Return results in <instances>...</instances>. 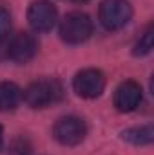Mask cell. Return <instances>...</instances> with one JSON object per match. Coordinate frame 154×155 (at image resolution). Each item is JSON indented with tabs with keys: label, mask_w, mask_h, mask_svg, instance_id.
<instances>
[{
	"label": "cell",
	"mask_w": 154,
	"mask_h": 155,
	"mask_svg": "<svg viewBox=\"0 0 154 155\" xmlns=\"http://www.w3.org/2000/svg\"><path fill=\"white\" fill-rule=\"evenodd\" d=\"M22 97L31 108H47L51 105H56L64 97V87L58 79L53 78L38 79L22 92Z\"/></svg>",
	"instance_id": "6da1fadb"
},
{
	"label": "cell",
	"mask_w": 154,
	"mask_h": 155,
	"mask_svg": "<svg viewBox=\"0 0 154 155\" xmlns=\"http://www.w3.org/2000/svg\"><path fill=\"white\" fill-rule=\"evenodd\" d=\"M93 35V20L85 13H69L60 24V36L69 45H80L91 38Z\"/></svg>",
	"instance_id": "7a4b0ae2"
},
{
	"label": "cell",
	"mask_w": 154,
	"mask_h": 155,
	"mask_svg": "<svg viewBox=\"0 0 154 155\" xmlns=\"http://www.w3.org/2000/svg\"><path fill=\"white\" fill-rule=\"evenodd\" d=\"M98 18L107 31H118L131 22L132 7L127 0H103L100 4Z\"/></svg>",
	"instance_id": "3957f363"
},
{
	"label": "cell",
	"mask_w": 154,
	"mask_h": 155,
	"mask_svg": "<svg viewBox=\"0 0 154 155\" xmlns=\"http://www.w3.org/2000/svg\"><path fill=\"white\" fill-rule=\"evenodd\" d=\"M87 135V126L83 119L76 116L60 117L53 126V137L62 146H76Z\"/></svg>",
	"instance_id": "277c9868"
},
{
	"label": "cell",
	"mask_w": 154,
	"mask_h": 155,
	"mask_svg": "<svg viewBox=\"0 0 154 155\" xmlns=\"http://www.w3.org/2000/svg\"><path fill=\"white\" fill-rule=\"evenodd\" d=\"M73 88L80 97L94 99L105 88V76L98 69H83L73 79Z\"/></svg>",
	"instance_id": "5b68a950"
},
{
	"label": "cell",
	"mask_w": 154,
	"mask_h": 155,
	"mask_svg": "<svg viewBox=\"0 0 154 155\" xmlns=\"http://www.w3.org/2000/svg\"><path fill=\"white\" fill-rule=\"evenodd\" d=\"M56 20H58L56 7L47 0H37L27 9V22H29L31 29L37 33L51 31L54 27Z\"/></svg>",
	"instance_id": "8992f818"
},
{
	"label": "cell",
	"mask_w": 154,
	"mask_h": 155,
	"mask_svg": "<svg viewBox=\"0 0 154 155\" xmlns=\"http://www.w3.org/2000/svg\"><path fill=\"white\" fill-rule=\"evenodd\" d=\"M38 51V43L33 35L29 33H18L9 40L7 47H5V54L9 60L16 61V63H27L35 58Z\"/></svg>",
	"instance_id": "52a82bcc"
},
{
	"label": "cell",
	"mask_w": 154,
	"mask_h": 155,
	"mask_svg": "<svg viewBox=\"0 0 154 155\" xmlns=\"http://www.w3.org/2000/svg\"><path fill=\"white\" fill-rule=\"evenodd\" d=\"M140 103H142V87L136 81L127 79L118 85V88L114 90V107L120 112H132L140 107Z\"/></svg>",
	"instance_id": "ba28073f"
},
{
	"label": "cell",
	"mask_w": 154,
	"mask_h": 155,
	"mask_svg": "<svg viewBox=\"0 0 154 155\" xmlns=\"http://www.w3.org/2000/svg\"><path fill=\"white\" fill-rule=\"evenodd\" d=\"M22 99V90L18 85L11 81H2L0 83V112H9L18 107Z\"/></svg>",
	"instance_id": "9c48e42d"
},
{
	"label": "cell",
	"mask_w": 154,
	"mask_h": 155,
	"mask_svg": "<svg viewBox=\"0 0 154 155\" xmlns=\"http://www.w3.org/2000/svg\"><path fill=\"white\" fill-rule=\"evenodd\" d=\"M121 137H123V141H127L134 146H145V144H151L154 141V128L151 124L129 128V130L121 132Z\"/></svg>",
	"instance_id": "30bf717a"
},
{
	"label": "cell",
	"mask_w": 154,
	"mask_h": 155,
	"mask_svg": "<svg viewBox=\"0 0 154 155\" xmlns=\"http://www.w3.org/2000/svg\"><path fill=\"white\" fill-rule=\"evenodd\" d=\"M152 45H154V25L149 24L147 29L143 31V35L140 36V40L136 41V45L132 49V54L134 56H147L152 51Z\"/></svg>",
	"instance_id": "8fae6325"
},
{
	"label": "cell",
	"mask_w": 154,
	"mask_h": 155,
	"mask_svg": "<svg viewBox=\"0 0 154 155\" xmlns=\"http://www.w3.org/2000/svg\"><path fill=\"white\" fill-rule=\"evenodd\" d=\"M9 31H11V15L5 7L0 5V41L5 40Z\"/></svg>",
	"instance_id": "7c38bea8"
},
{
	"label": "cell",
	"mask_w": 154,
	"mask_h": 155,
	"mask_svg": "<svg viewBox=\"0 0 154 155\" xmlns=\"http://www.w3.org/2000/svg\"><path fill=\"white\" fill-rule=\"evenodd\" d=\"M9 153L11 155H31V144H29V141L22 139V137L16 139V141H13Z\"/></svg>",
	"instance_id": "4fadbf2b"
},
{
	"label": "cell",
	"mask_w": 154,
	"mask_h": 155,
	"mask_svg": "<svg viewBox=\"0 0 154 155\" xmlns=\"http://www.w3.org/2000/svg\"><path fill=\"white\" fill-rule=\"evenodd\" d=\"M2 144H4V134H2V126H0V148H2Z\"/></svg>",
	"instance_id": "5bb4252c"
},
{
	"label": "cell",
	"mask_w": 154,
	"mask_h": 155,
	"mask_svg": "<svg viewBox=\"0 0 154 155\" xmlns=\"http://www.w3.org/2000/svg\"><path fill=\"white\" fill-rule=\"evenodd\" d=\"M73 2H78V4H85V2H89V0H73Z\"/></svg>",
	"instance_id": "9a60e30c"
}]
</instances>
